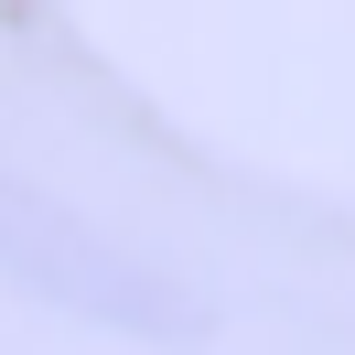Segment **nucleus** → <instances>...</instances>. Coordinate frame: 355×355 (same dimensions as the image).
<instances>
[{"label":"nucleus","mask_w":355,"mask_h":355,"mask_svg":"<svg viewBox=\"0 0 355 355\" xmlns=\"http://www.w3.org/2000/svg\"><path fill=\"white\" fill-rule=\"evenodd\" d=\"M0 280L22 291V302L65 312V323L130 334V345H205L216 334V302L173 259L108 237L87 205H65L33 173H0Z\"/></svg>","instance_id":"1"}]
</instances>
